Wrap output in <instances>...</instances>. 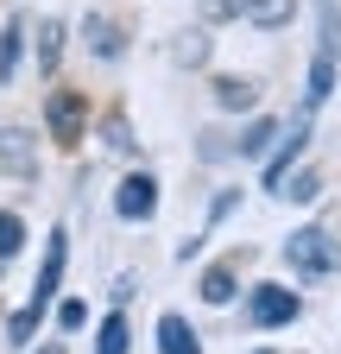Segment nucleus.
Wrapping results in <instances>:
<instances>
[{
    "label": "nucleus",
    "mask_w": 341,
    "mask_h": 354,
    "mask_svg": "<svg viewBox=\"0 0 341 354\" xmlns=\"http://www.w3.org/2000/svg\"><path fill=\"white\" fill-rule=\"evenodd\" d=\"M64 266H70V234L57 228V234L45 241V259H38L32 297L13 310V323H7V342H13V348H26V342L38 335V323H45V310H51V297H57V285H64Z\"/></svg>",
    "instance_id": "nucleus-1"
},
{
    "label": "nucleus",
    "mask_w": 341,
    "mask_h": 354,
    "mask_svg": "<svg viewBox=\"0 0 341 354\" xmlns=\"http://www.w3.org/2000/svg\"><path fill=\"white\" fill-rule=\"evenodd\" d=\"M284 266H291L304 285L335 279V272H341V241H335L329 228H297V234H284Z\"/></svg>",
    "instance_id": "nucleus-2"
},
{
    "label": "nucleus",
    "mask_w": 341,
    "mask_h": 354,
    "mask_svg": "<svg viewBox=\"0 0 341 354\" xmlns=\"http://www.w3.org/2000/svg\"><path fill=\"white\" fill-rule=\"evenodd\" d=\"M114 215L120 221H152L158 215V177L152 171H126L114 184Z\"/></svg>",
    "instance_id": "nucleus-3"
},
{
    "label": "nucleus",
    "mask_w": 341,
    "mask_h": 354,
    "mask_svg": "<svg viewBox=\"0 0 341 354\" xmlns=\"http://www.w3.org/2000/svg\"><path fill=\"white\" fill-rule=\"evenodd\" d=\"M45 127H51V140H57V146H76V140H82V127H89V102H82L76 88H51V102H45Z\"/></svg>",
    "instance_id": "nucleus-4"
},
{
    "label": "nucleus",
    "mask_w": 341,
    "mask_h": 354,
    "mask_svg": "<svg viewBox=\"0 0 341 354\" xmlns=\"http://www.w3.org/2000/svg\"><path fill=\"white\" fill-rule=\"evenodd\" d=\"M208 13H234L260 32H284L297 19V0H208Z\"/></svg>",
    "instance_id": "nucleus-5"
},
{
    "label": "nucleus",
    "mask_w": 341,
    "mask_h": 354,
    "mask_svg": "<svg viewBox=\"0 0 341 354\" xmlns=\"http://www.w3.org/2000/svg\"><path fill=\"white\" fill-rule=\"evenodd\" d=\"M297 291L291 285H260L246 297V317H253V329H284V323H297Z\"/></svg>",
    "instance_id": "nucleus-6"
},
{
    "label": "nucleus",
    "mask_w": 341,
    "mask_h": 354,
    "mask_svg": "<svg viewBox=\"0 0 341 354\" xmlns=\"http://www.w3.org/2000/svg\"><path fill=\"white\" fill-rule=\"evenodd\" d=\"M0 171L19 177V184H32V177H38V146H32L26 127H0Z\"/></svg>",
    "instance_id": "nucleus-7"
},
{
    "label": "nucleus",
    "mask_w": 341,
    "mask_h": 354,
    "mask_svg": "<svg viewBox=\"0 0 341 354\" xmlns=\"http://www.w3.org/2000/svg\"><path fill=\"white\" fill-rule=\"evenodd\" d=\"M158 354H202V335L177 317V310H164V317H158Z\"/></svg>",
    "instance_id": "nucleus-8"
},
{
    "label": "nucleus",
    "mask_w": 341,
    "mask_h": 354,
    "mask_svg": "<svg viewBox=\"0 0 341 354\" xmlns=\"http://www.w3.org/2000/svg\"><path fill=\"white\" fill-rule=\"evenodd\" d=\"M82 32H89V51H95L101 64H114V57L126 51V32H120L108 13H89V19H82Z\"/></svg>",
    "instance_id": "nucleus-9"
},
{
    "label": "nucleus",
    "mask_w": 341,
    "mask_h": 354,
    "mask_svg": "<svg viewBox=\"0 0 341 354\" xmlns=\"http://www.w3.org/2000/svg\"><path fill=\"white\" fill-rule=\"evenodd\" d=\"M26 64V19H7L0 26V82H13Z\"/></svg>",
    "instance_id": "nucleus-10"
},
{
    "label": "nucleus",
    "mask_w": 341,
    "mask_h": 354,
    "mask_svg": "<svg viewBox=\"0 0 341 354\" xmlns=\"http://www.w3.org/2000/svg\"><path fill=\"white\" fill-rule=\"evenodd\" d=\"M335 64H341V57L316 44V57H310V95H304V108H310V114L329 102V88H335Z\"/></svg>",
    "instance_id": "nucleus-11"
},
{
    "label": "nucleus",
    "mask_w": 341,
    "mask_h": 354,
    "mask_svg": "<svg viewBox=\"0 0 341 354\" xmlns=\"http://www.w3.org/2000/svg\"><path fill=\"white\" fill-rule=\"evenodd\" d=\"M64 19H45V26H38V70H45V76H57V57H64Z\"/></svg>",
    "instance_id": "nucleus-12"
},
{
    "label": "nucleus",
    "mask_w": 341,
    "mask_h": 354,
    "mask_svg": "<svg viewBox=\"0 0 341 354\" xmlns=\"http://www.w3.org/2000/svg\"><path fill=\"white\" fill-rule=\"evenodd\" d=\"M215 102L222 108H253L260 102V82L253 76H215Z\"/></svg>",
    "instance_id": "nucleus-13"
},
{
    "label": "nucleus",
    "mask_w": 341,
    "mask_h": 354,
    "mask_svg": "<svg viewBox=\"0 0 341 354\" xmlns=\"http://www.w3.org/2000/svg\"><path fill=\"white\" fill-rule=\"evenodd\" d=\"M272 196H291V203H316V196H322V177H316V171H284V184H278Z\"/></svg>",
    "instance_id": "nucleus-14"
},
{
    "label": "nucleus",
    "mask_w": 341,
    "mask_h": 354,
    "mask_svg": "<svg viewBox=\"0 0 341 354\" xmlns=\"http://www.w3.org/2000/svg\"><path fill=\"white\" fill-rule=\"evenodd\" d=\"M196 291H202V304H228L234 297V266H208Z\"/></svg>",
    "instance_id": "nucleus-15"
},
{
    "label": "nucleus",
    "mask_w": 341,
    "mask_h": 354,
    "mask_svg": "<svg viewBox=\"0 0 341 354\" xmlns=\"http://www.w3.org/2000/svg\"><path fill=\"white\" fill-rule=\"evenodd\" d=\"M272 140H278V120H266V114H260V120L240 133V152H246V158H260V152H272Z\"/></svg>",
    "instance_id": "nucleus-16"
},
{
    "label": "nucleus",
    "mask_w": 341,
    "mask_h": 354,
    "mask_svg": "<svg viewBox=\"0 0 341 354\" xmlns=\"http://www.w3.org/2000/svg\"><path fill=\"white\" fill-rule=\"evenodd\" d=\"M19 247H26V221H19L13 209H0V266H7Z\"/></svg>",
    "instance_id": "nucleus-17"
},
{
    "label": "nucleus",
    "mask_w": 341,
    "mask_h": 354,
    "mask_svg": "<svg viewBox=\"0 0 341 354\" xmlns=\"http://www.w3.org/2000/svg\"><path fill=\"white\" fill-rule=\"evenodd\" d=\"M95 354H126V317H120V310L101 323V335H95Z\"/></svg>",
    "instance_id": "nucleus-18"
},
{
    "label": "nucleus",
    "mask_w": 341,
    "mask_h": 354,
    "mask_svg": "<svg viewBox=\"0 0 341 354\" xmlns=\"http://www.w3.org/2000/svg\"><path fill=\"white\" fill-rule=\"evenodd\" d=\"M170 57H177V64H202V57H208V38H202V32L177 38V44H170Z\"/></svg>",
    "instance_id": "nucleus-19"
},
{
    "label": "nucleus",
    "mask_w": 341,
    "mask_h": 354,
    "mask_svg": "<svg viewBox=\"0 0 341 354\" xmlns=\"http://www.w3.org/2000/svg\"><path fill=\"white\" fill-rule=\"evenodd\" d=\"M82 323H89V304H82V297H64L57 304V329H82Z\"/></svg>",
    "instance_id": "nucleus-20"
},
{
    "label": "nucleus",
    "mask_w": 341,
    "mask_h": 354,
    "mask_svg": "<svg viewBox=\"0 0 341 354\" xmlns=\"http://www.w3.org/2000/svg\"><path fill=\"white\" fill-rule=\"evenodd\" d=\"M101 133H108V146H114V152H133V133H126V120H120V114H114Z\"/></svg>",
    "instance_id": "nucleus-21"
},
{
    "label": "nucleus",
    "mask_w": 341,
    "mask_h": 354,
    "mask_svg": "<svg viewBox=\"0 0 341 354\" xmlns=\"http://www.w3.org/2000/svg\"><path fill=\"white\" fill-rule=\"evenodd\" d=\"M32 354H64V342H51V348H32Z\"/></svg>",
    "instance_id": "nucleus-22"
},
{
    "label": "nucleus",
    "mask_w": 341,
    "mask_h": 354,
    "mask_svg": "<svg viewBox=\"0 0 341 354\" xmlns=\"http://www.w3.org/2000/svg\"><path fill=\"white\" fill-rule=\"evenodd\" d=\"M260 354H272V348H260Z\"/></svg>",
    "instance_id": "nucleus-23"
}]
</instances>
